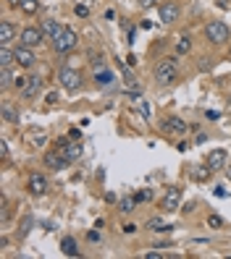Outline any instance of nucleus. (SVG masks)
Here are the masks:
<instances>
[{
	"mask_svg": "<svg viewBox=\"0 0 231 259\" xmlns=\"http://www.w3.org/2000/svg\"><path fill=\"white\" fill-rule=\"evenodd\" d=\"M155 81L158 84H173L179 76V60L176 58H163L158 66H155Z\"/></svg>",
	"mask_w": 231,
	"mask_h": 259,
	"instance_id": "nucleus-1",
	"label": "nucleus"
},
{
	"mask_svg": "<svg viewBox=\"0 0 231 259\" xmlns=\"http://www.w3.org/2000/svg\"><path fill=\"white\" fill-rule=\"evenodd\" d=\"M79 45V37H77V32L71 29V26H61V32L53 37V50L55 52H69V50H74Z\"/></svg>",
	"mask_w": 231,
	"mask_h": 259,
	"instance_id": "nucleus-2",
	"label": "nucleus"
},
{
	"mask_svg": "<svg viewBox=\"0 0 231 259\" xmlns=\"http://www.w3.org/2000/svg\"><path fill=\"white\" fill-rule=\"evenodd\" d=\"M205 37H208V42H213V45H224V42H229V37H231V32H229V26L224 24V21H210L208 26H205Z\"/></svg>",
	"mask_w": 231,
	"mask_h": 259,
	"instance_id": "nucleus-3",
	"label": "nucleus"
},
{
	"mask_svg": "<svg viewBox=\"0 0 231 259\" xmlns=\"http://www.w3.org/2000/svg\"><path fill=\"white\" fill-rule=\"evenodd\" d=\"M181 207V189L179 186H168L160 199V209L163 212H176Z\"/></svg>",
	"mask_w": 231,
	"mask_h": 259,
	"instance_id": "nucleus-4",
	"label": "nucleus"
},
{
	"mask_svg": "<svg viewBox=\"0 0 231 259\" xmlns=\"http://www.w3.org/2000/svg\"><path fill=\"white\" fill-rule=\"evenodd\" d=\"M58 81H61V87H63V89L74 95V92H79V87H81V73H79V71H74V68H61Z\"/></svg>",
	"mask_w": 231,
	"mask_h": 259,
	"instance_id": "nucleus-5",
	"label": "nucleus"
},
{
	"mask_svg": "<svg viewBox=\"0 0 231 259\" xmlns=\"http://www.w3.org/2000/svg\"><path fill=\"white\" fill-rule=\"evenodd\" d=\"M45 40V34H42V29L40 26H26V29H21V34H18V45H26V48H37Z\"/></svg>",
	"mask_w": 231,
	"mask_h": 259,
	"instance_id": "nucleus-6",
	"label": "nucleus"
},
{
	"mask_svg": "<svg viewBox=\"0 0 231 259\" xmlns=\"http://www.w3.org/2000/svg\"><path fill=\"white\" fill-rule=\"evenodd\" d=\"M58 152L66 157V162H74L81 157V142H69V139H58Z\"/></svg>",
	"mask_w": 231,
	"mask_h": 259,
	"instance_id": "nucleus-7",
	"label": "nucleus"
},
{
	"mask_svg": "<svg viewBox=\"0 0 231 259\" xmlns=\"http://www.w3.org/2000/svg\"><path fill=\"white\" fill-rule=\"evenodd\" d=\"M226 165H229V155H226V150H213V152L208 155V168L213 170V173H216V170H224Z\"/></svg>",
	"mask_w": 231,
	"mask_h": 259,
	"instance_id": "nucleus-8",
	"label": "nucleus"
},
{
	"mask_svg": "<svg viewBox=\"0 0 231 259\" xmlns=\"http://www.w3.org/2000/svg\"><path fill=\"white\" fill-rule=\"evenodd\" d=\"M13 52H16V63H18L21 68H32V66H34V60H37V58H34L32 48H26V45H18Z\"/></svg>",
	"mask_w": 231,
	"mask_h": 259,
	"instance_id": "nucleus-9",
	"label": "nucleus"
},
{
	"mask_svg": "<svg viewBox=\"0 0 231 259\" xmlns=\"http://www.w3.org/2000/svg\"><path fill=\"white\" fill-rule=\"evenodd\" d=\"M158 13H160V21H163V24H173V21L181 16V8H179L176 3H163V5L158 8Z\"/></svg>",
	"mask_w": 231,
	"mask_h": 259,
	"instance_id": "nucleus-10",
	"label": "nucleus"
},
{
	"mask_svg": "<svg viewBox=\"0 0 231 259\" xmlns=\"http://www.w3.org/2000/svg\"><path fill=\"white\" fill-rule=\"evenodd\" d=\"M40 87H42V79L40 76H29V81H26V87L18 92L24 100H34L37 95H40Z\"/></svg>",
	"mask_w": 231,
	"mask_h": 259,
	"instance_id": "nucleus-11",
	"label": "nucleus"
},
{
	"mask_svg": "<svg viewBox=\"0 0 231 259\" xmlns=\"http://www.w3.org/2000/svg\"><path fill=\"white\" fill-rule=\"evenodd\" d=\"M163 131L165 134H187V123H184L181 118H176V115L165 118V121H163Z\"/></svg>",
	"mask_w": 231,
	"mask_h": 259,
	"instance_id": "nucleus-12",
	"label": "nucleus"
},
{
	"mask_svg": "<svg viewBox=\"0 0 231 259\" xmlns=\"http://www.w3.org/2000/svg\"><path fill=\"white\" fill-rule=\"evenodd\" d=\"M29 191L37 194V197H42V194L48 191V178H45V175H40V173L29 175Z\"/></svg>",
	"mask_w": 231,
	"mask_h": 259,
	"instance_id": "nucleus-13",
	"label": "nucleus"
},
{
	"mask_svg": "<svg viewBox=\"0 0 231 259\" xmlns=\"http://www.w3.org/2000/svg\"><path fill=\"white\" fill-rule=\"evenodd\" d=\"M16 40V26L11 21H0V45H11Z\"/></svg>",
	"mask_w": 231,
	"mask_h": 259,
	"instance_id": "nucleus-14",
	"label": "nucleus"
},
{
	"mask_svg": "<svg viewBox=\"0 0 231 259\" xmlns=\"http://www.w3.org/2000/svg\"><path fill=\"white\" fill-rule=\"evenodd\" d=\"M45 165H48V170H61L63 165H66V157H63L58 150L48 152V155H45Z\"/></svg>",
	"mask_w": 231,
	"mask_h": 259,
	"instance_id": "nucleus-15",
	"label": "nucleus"
},
{
	"mask_svg": "<svg viewBox=\"0 0 231 259\" xmlns=\"http://www.w3.org/2000/svg\"><path fill=\"white\" fill-rule=\"evenodd\" d=\"M40 29H42V34L48 37V40H53V37L61 32V24L55 21V18H45V21L40 24Z\"/></svg>",
	"mask_w": 231,
	"mask_h": 259,
	"instance_id": "nucleus-16",
	"label": "nucleus"
},
{
	"mask_svg": "<svg viewBox=\"0 0 231 259\" xmlns=\"http://www.w3.org/2000/svg\"><path fill=\"white\" fill-rule=\"evenodd\" d=\"M61 252L66 257H79V246H77V241H74L71 236H63L61 238Z\"/></svg>",
	"mask_w": 231,
	"mask_h": 259,
	"instance_id": "nucleus-17",
	"label": "nucleus"
},
{
	"mask_svg": "<svg viewBox=\"0 0 231 259\" xmlns=\"http://www.w3.org/2000/svg\"><path fill=\"white\" fill-rule=\"evenodd\" d=\"M95 81H97V87H110V84L116 81V76H113V71L103 68V71H97V73H95Z\"/></svg>",
	"mask_w": 231,
	"mask_h": 259,
	"instance_id": "nucleus-18",
	"label": "nucleus"
},
{
	"mask_svg": "<svg viewBox=\"0 0 231 259\" xmlns=\"http://www.w3.org/2000/svg\"><path fill=\"white\" fill-rule=\"evenodd\" d=\"M18 11L26 13V16H34L40 11V0H21V3H18Z\"/></svg>",
	"mask_w": 231,
	"mask_h": 259,
	"instance_id": "nucleus-19",
	"label": "nucleus"
},
{
	"mask_svg": "<svg viewBox=\"0 0 231 259\" xmlns=\"http://www.w3.org/2000/svg\"><path fill=\"white\" fill-rule=\"evenodd\" d=\"M11 63H16V52L8 48V45H3V50H0V66L11 68Z\"/></svg>",
	"mask_w": 231,
	"mask_h": 259,
	"instance_id": "nucleus-20",
	"label": "nucleus"
},
{
	"mask_svg": "<svg viewBox=\"0 0 231 259\" xmlns=\"http://www.w3.org/2000/svg\"><path fill=\"white\" fill-rule=\"evenodd\" d=\"M0 113H3L5 123H18V113L13 110V105H11V103H3V107H0Z\"/></svg>",
	"mask_w": 231,
	"mask_h": 259,
	"instance_id": "nucleus-21",
	"label": "nucleus"
},
{
	"mask_svg": "<svg viewBox=\"0 0 231 259\" xmlns=\"http://www.w3.org/2000/svg\"><path fill=\"white\" fill-rule=\"evenodd\" d=\"M129 97H132L134 103H137V113L145 115V118H150V103H147L145 97H137V95H129Z\"/></svg>",
	"mask_w": 231,
	"mask_h": 259,
	"instance_id": "nucleus-22",
	"label": "nucleus"
},
{
	"mask_svg": "<svg viewBox=\"0 0 231 259\" xmlns=\"http://www.w3.org/2000/svg\"><path fill=\"white\" fill-rule=\"evenodd\" d=\"M32 228H34V217H32V215H26V217L21 220V230H18V238H26Z\"/></svg>",
	"mask_w": 231,
	"mask_h": 259,
	"instance_id": "nucleus-23",
	"label": "nucleus"
},
{
	"mask_svg": "<svg viewBox=\"0 0 231 259\" xmlns=\"http://www.w3.org/2000/svg\"><path fill=\"white\" fill-rule=\"evenodd\" d=\"M13 84V73H11V68H0V87H3V89H8V87H11Z\"/></svg>",
	"mask_w": 231,
	"mask_h": 259,
	"instance_id": "nucleus-24",
	"label": "nucleus"
},
{
	"mask_svg": "<svg viewBox=\"0 0 231 259\" xmlns=\"http://www.w3.org/2000/svg\"><path fill=\"white\" fill-rule=\"evenodd\" d=\"M145 228H150V230H160V233H165V230H171V225H165L160 217H153V220H147V225Z\"/></svg>",
	"mask_w": 231,
	"mask_h": 259,
	"instance_id": "nucleus-25",
	"label": "nucleus"
},
{
	"mask_svg": "<svg viewBox=\"0 0 231 259\" xmlns=\"http://www.w3.org/2000/svg\"><path fill=\"white\" fill-rule=\"evenodd\" d=\"M134 205H137V199H132V197H124V199H121V205H118V209H121L124 215H129V212H134Z\"/></svg>",
	"mask_w": 231,
	"mask_h": 259,
	"instance_id": "nucleus-26",
	"label": "nucleus"
},
{
	"mask_svg": "<svg viewBox=\"0 0 231 259\" xmlns=\"http://www.w3.org/2000/svg\"><path fill=\"white\" fill-rule=\"evenodd\" d=\"M134 199H137V205H142V202H150L153 199V189H140L134 194Z\"/></svg>",
	"mask_w": 231,
	"mask_h": 259,
	"instance_id": "nucleus-27",
	"label": "nucleus"
},
{
	"mask_svg": "<svg viewBox=\"0 0 231 259\" xmlns=\"http://www.w3.org/2000/svg\"><path fill=\"white\" fill-rule=\"evenodd\" d=\"M189 48H192V42H189V37L184 34V37H179V42H176V52H189Z\"/></svg>",
	"mask_w": 231,
	"mask_h": 259,
	"instance_id": "nucleus-28",
	"label": "nucleus"
},
{
	"mask_svg": "<svg viewBox=\"0 0 231 259\" xmlns=\"http://www.w3.org/2000/svg\"><path fill=\"white\" fill-rule=\"evenodd\" d=\"M208 225H210V228H224V217L213 212V215H208Z\"/></svg>",
	"mask_w": 231,
	"mask_h": 259,
	"instance_id": "nucleus-29",
	"label": "nucleus"
},
{
	"mask_svg": "<svg viewBox=\"0 0 231 259\" xmlns=\"http://www.w3.org/2000/svg\"><path fill=\"white\" fill-rule=\"evenodd\" d=\"M26 81H29V79H26V76H16V79H13V87H16L18 92H21V89L26 87Z\"/></svg>",
	"mask_w": 231,
	"mask_h": 259,
	"instance_id": "nucleus-30",
	"label": "nucleus"
},
{
	"mask_svg": "<svg viewBox=\"0 0 231 259\" xmlns=\"http://www.w3.org/2000/svg\"><path fill=\"white\" fill-rule=\"evenodd\" d=\"M74 11H77V16H79V18H87V16H89V8H87V5H77Z\"/></svg>",
	"mask_w": 231,
	"mask_h": 259,
	"instance_id": "nucleus-31",
	"label": "nucleus"
},
{
	"mask_svg": "<svg viewBox=\"0 0 231 259\" xmlns=\"http://www.w3.org/2000/svg\"><path fill=\"white\" fill-rule=\"evenodd\" d=\"M92 66H95V68L103 66V68H105V58H100V55H92Z\"/></svg>",
	"mask_w": 231,
	"mask_h": 259,
	"instance_id": "nucleus-32",
	"label": "nucleus"
},
{
	"mask_svg": "<svg viewBox=\"0 0 231 259\" xmlns=\"http://www.w3.org/2000/svg\"><path fill=\"white\" fill-rule=\"evenodd\" d=\"M87 241L97 244V241H100V230H89V233H87Z\"/></svg>",
	"mask_w": 231,
	"mask_h": 259,
	"instance_id": "nucleus-33",
	"label": "nucleus"
},
{
	"mask_svg": "<svg viewBox=\"0 0 231 259\" xmlns=\"http://www.w3.org/2000/svg\"><path fill=\"white\" fill-rule=\"evenodd\" d=\"M45 142H48V136H45V134H40V136H34V139H32V144H34V147H42Z\"/></svg>",
	"mask_w": 231,
	"mask_h": 259,
	"instance_id": "nucleus-34",
	"label": "nucleus"
},
{
	"mask_svg": "<svg viewBox=\"0 0 231 259\" xmlns=\"http://www.w3.org/2000/svg\"><path fill=\"white\" fill-rule=\"evenodd\" d=\"M0 157L8 160V142H0Z\"/></svg>",
	"mask_w": 231,
	"mask_h": 259,
	"instance_id": "nucleus-35",
	"label": "nucleus"
},
{
	"mask_svg": "<svg viewBox=\"0 0 231 259\" xmlns=\"http://www.w3.org/2000/svg\"><path fill=\"white\" fill-rule=\"evenodd\" d=\"M69 139H74V142H79V139H81V131H79V128H71V131H69Z\"/></svg>",
	"mask_w": 231,
	"mask_h": 259,
	"instance_id": "nucleus-36",
	"label": "nucleus"
},
{
	"mask_svg": "<svg viewBox=\"0 0 231 259\" xmlns=\"http://www.w3.org/2000/svg\"><path fill=\"white\" fill-rule=\"evenodd\" d=\"M137 5H140V8H150V5H155V0H137Z\"/></svg>",
	"mask_w": 231,
	"mask_h": 259,
	"instance_id": "nucleus-37",
	"label": "nucleus"
},
{
	"mask_svg": "<svg viewBox=\"0 0 231 259\" xmlns=\"http://www.w3.org/2000/svg\"><path fill=\"white\" fill-rule=\"evenodd\" d=\"M208 118H210V121H218L221 113H218V110H208Z\"/></svg>",
	"mask_w": 231,
	"mask_h": 259,
	"instance_id": "nucleus-38",
	"label": "nucleus"
},
{
	"mask_svg": "<svg viewBox=\"0 0 231 259\" xmlns=\"http://www.w3.org/2000/svg\"><path fill=\"white\" fill-rule=\"evenodd\" d=\"M216 197H218V199H224V197H229V191L218 186V189H216Z\"/></svg>",
	"mask_w": 231,
	"mask_h": 259,
	"instance_id": "nucleus-39",
	"label": "nucleus"
},
{
	"mask_svg": "<svg viewBox=\"0 0 231 259\" xmlns=\"http://www.w3.org/2000/svg\"><path fill=\"white\" fill-rule=\"evenodd\" d=\"M134 230H137V225H134V223H129V225H124V233H134Z\"/></svg>",
	"mask_w": 231,
	"mask_h": 259,
	"instance_id": "nucleus-40",
	"label": "nucleus"
},
{
	"mask_svg": "<svg viewBox=\"0 0 231 259\" xmlns=\"http://www.w3.org/2000/svg\"><path fill=\"white\" fill-rule=\"evenodd\" d=\"M105 202H110V205H113V202H116V194L108 191V194H105Z\"/></svg>",
	"mask_w": 231,
	"mask_h": 259,
	"instance_id": "nucleus-41",
	"label": "nucleus"
},
{
	"mask_svg": "<svg viewBox=\"0 0 231 259\" xmlns=\"http://www.w3.org/2000/svg\"><path fill=\"white\" fill-rule=\"evenodd\" d=\"M105 18H108V21H113V18H116V13H113V8H108V11H105Z\"/></svg>",
	"mask_w": 231,
	"mask_h": 259,
	"instance_id": "nucleus-42",
	"label": "nucleus"
},
{
	"mask_svg": "<svg viewBox=\"0 0 231 259\" xmlns=\"http://www.w3.org/2000/svg\"><path fill=\"white\" fill-rule=\"evenodd\" d=\"M224 173H226V178L231 181V165H226V168H224Z\"/></svg>",
	"mask_w": 231,
	"mask_h": 259,
	"instance_id": "nucleus-43",
	"label": "nucleus"
},
{
	"mask_svg": "<svg viewBox=\"0 0 231 259\" xmlns=\"http://www.w3.org/2000/svg\"><path fill=\"white\" fill-rule=\"evenodd\" d=\"M18 3H21V0H8V5H13V8H18Z\"/></svg>",
	"mask_w": 231,
	"mask_h": 259,
	"instance_id": "nucleus-44",
	"label": "nucleus"
}]
</instances>
